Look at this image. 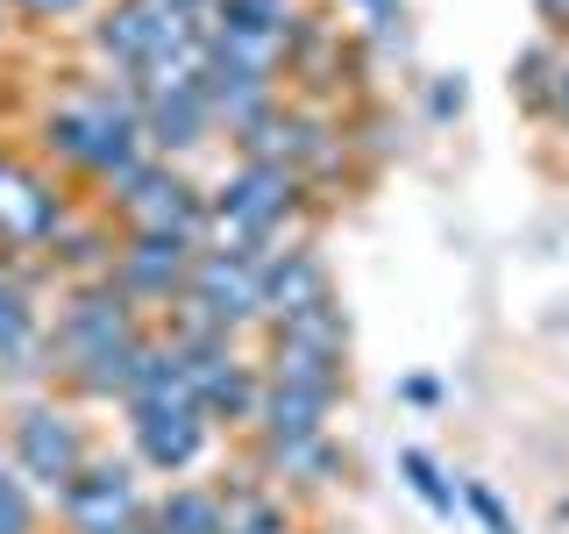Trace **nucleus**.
<instances>
[{
  "instance_id": "1",
  "label": "nucleus",
  "mask_w": 569,
  "mask_h": 534,
  "mask_svg": "<svg viewBox=\"0 0 569 534\" xmlns=\"http://www.w3.org/2000/svg\"><path fill=\"white\" fill-rule=\"evenodd\" d=\"M150 343H157V320L114 278L58 285V307H50V392H64L79 406H121Z\"/></svg>"
},
{
  "instance_id": "2",
  "label": "nucleus",
  "mask_w": 569,
  "mask_h": 534,
  "mask_svg": "<svg viewBox=\"0 0 569 534\" xmlns=\"http://www.w3.org/2000/svg\"><path fill=\"white\" fill-rule=\"evenodd\" d=\"M36 150H43L50 171L79 178V186L107 192L121 171H136L150 150V136H142V93L129 79H114V71H100V79H79L71 93H58L36 115Z\"/></svg>"
},
{
  "instance_id": "3",
  "label": "nucleus",
  "mask_w": 569,
  "mask_h": 534,
  "mask_svg": "<svg viewBox=\"0 0 569 534\" xmlns=\"http://www.w3.org/2000/svg\"><path fill=\"white\" fill-rule=\"evenodd\" d=\"M307 178L292 165H263V157H236L221 178L207 186V221L213 243L228 249H271L284 236H299L307 221Z\"/></svg>"
},
{
  "instance_id": "4",
  "label": "nucleus",
  "mask_w": 569,
  "mask_h": 534,
  "mask_svg": "<svg viewBox=\"0 0 569 534\" xmlns=\"http://www.w3.org/2000/svg\"><path fill=\"white\" fill-rule=\"evenodd\" d=\"M93 207L121 236H186V243H213L207 221V186H192L186 165H164V157H142L136 171H121L107 192H93Z\"/></svg>"
},
{
  "instance_id": "5",
  "label": "nucleus",
  "mask_w": 569,
  "mask_h": 534,
  "mask_svg": "<svg viewBox=\"0 0 569 534\" xmlns=\"http://www.w3.org/2000/svg\"><path fill=\"white\" fill-rule=\"evenodd\" d=\"M8 456L43 498H58L71 477L100 456V442H93V427H86L79 399H64V392H29L8 414Z\"/></svg>"
},
{
  "instance_id": "6",
  "label": "nucleus",
  "mask_w": 569,
  "mask_h": 534,
  "mask_svg": "<svg viewBox=\"0 0 569 534\" xmlns=\"http://www.w3.org/2000/svg\"><path fill=\"white\" fill-rule=\"evenodd\" d=\"M171 328H213V335H263V249H228L207 243L186 278V299L164 314Z\"/></svg>"
},
{
  "instance_id": "7",
  "label": "nucleus",
  "mask_w": 569,
  "mask_h": 534,
  "mask_svg": "<svg viewBox=\"0 0 569 534\" xmlns=\"http://www.w3.org/2000/svg\"><path fill=\"white\" fill-rule=\"evenodd\" d=\"M263 378L342 399L349 392V314H342V299H320V307L263 328Z\"/></svg>"
},
{
  "instance_id": "8",
  "label": "nucleus",
  "mask_w": 569,
  "mask_h": 534,
  "mask_svg": "<svg viewBox=\"0 0 569 534\" xmlns=\"http://www.w3.org/2000/svg\"><path fill=\"white\" fill-rule=\"evenodd\" d=\"M86 200L64 186V171L36 165V157L0 142V257H43L71 228Z\"/></svg>"
},
{
  "instance_id": "9",
  "label": "nucleus",
  "mask_w": 569,
  "mask_h": 534,
  "mask_svg": "<svg viewBox=\"0 0 569 534\" xmlns=\"http://www.w3.org/2000/svg\"><path fill=\"white\" fill-rule=\"evenodd\" d=\"M43 257H0V385H50V307Z\"/></svg>"
},
{
  "instance_id": "10",
  "label": "nucleus",
  "mask_w": 569,
  "mask_h": 534,
  "mask_svg": "<svg viewBox=\"0 0 569 534\" xmlns=\"http://www.w3.org/2000/svg\"><path fill=\"white\" fill-rule=\"evenodd\" d=\"M142 463L136 456H93L71 485L50 498V513H58V527L64 534H114V527H129V521H150V485H142Z\"/></svg>"
},
{
  "instance_id": "11",
  "label": "nucleus",
  "mask_w": 569,
  "mask_h": 534,
  "mask_svg": "<svg viewBox=\"0 0 569 534\" xmlns=\"http://www.w3.org/2000/svg\"><path fill=\"white\" fill-rule=\"evenodd\" d=\"M121 427H129V456L150 477H186L221 442V427H213L200 399H136L121 406Z\"/></svg>"
},
{
  "instance_id": "12",
  "label": "nucleus",
  "mask_w": 569,
  "mask_h": 534,
  "mask_svg": "<svg viewBox=\"0 0 569 534\" xmlns=\"http://www.w3.org/2000/svg\"><path fill=\"white\" fill-rule=\"evenodd\" d=\"M192 264H200V243H186V236H121V257H114L107 278H114L150 320H164L178 299H186Z\"/></svg>"
},
{
  "instance_id": "13",
  "label": "nucleus",
  "mask_w": 569,
  "mask_h": 534,
  "mask_svg": "<svg viewBox=\"0 0 569 534\" xmlns=\"http://www.w3.org/2000/svg\"><path fill=\"white\" fill-rule=\"evenodd\" d=\"M142 136H150V150L164 157V165H192L200 150H213L221 121H213L207 79H192V86H157V93H142Z\"/></svg>"
},
{
  "instance_id": "14",
  "label": "nucleus",
  "mask_w": 569,
  "mask_h": 534,
  "mask_svg": "<svg viewBox=\"0 0 569 534\" xmlns=\"http://www.w3.org/2000/svg\"><path fill=\"white\" fill-rule=\"evenodd\" d=\"M320 299H335V278H328V257H320L313 236H284L263 249V328L320 307Z\"/></svg>"
},
{
  "instance_id": "15",
  "label": "nucleus",
  "mask_w": 569,
  "mask_h": 534,
  "mask_svg": "<svg viewBox=\"0 0 569 534\" xmlns=\"http://www.w3.org/2000/svg\"><path fill=\"white\" fill-rule=\"evenodd\" d=\"M207 100H213V121H221L228 142L257 136L263 121L284 107V79H263L249 65H228V58H207Z\"/></svg>"
},
{
  "instance_id": "16",
  "label": "nucleus",
  "mask_w": 569,
  "mask_h": 534,
  "mask_svg": "<svg viewBox=\"0 0 569 534\" xmlns=\"http://www.w3.org/2000/svg\"><path fill=\"white\" fill-rule=\"evenodd\" d=\"M114 257H121V228L107 221L93 200H86L79 214H71L64 236L43 249V271L58 278V285H86V278H107V271H114Z\"/></svg>"
},
{
  "instance_id": "17",
  "label": "nucleus",
  "mask_w": 569,
  "mask_h": 534,
  "mask_svg": "<svg viewBox=\"0 0 569 534\" xmlns=\"http://www.w3.org/2000/svg\"><path fill=\"white\" fill-rule=\"evenodd\" d=\"M157 534H228V498L213 477H171L150 506Z\"/></svg>"
},
{
  "instance_id": "18",
  "label": "nucleus",
  "mask_w": 569,
  "mask_h": 534,
  "mask_svg": "<svg viewBox=\"0 0 569 534\" xmlns=\"http://www.w3.org/2000/svg\"><path fill=\"white\" fill-rule=\"evenodd\" d=\"M299 14H307V8H292V0H213L207 29L263 36V43H284V50H292V29H299Z\"/></svg>"
},
{
  "instance_id": "19",
  "label": "nucleus",
  "mask_w": 569,
  "mask_h": 534,
  "mask_svg": "<svg viewBox=\"0 0 569 534\" xmlns=\"http://www.w3.org/2000/svg\"><path fill=\"white\" fill-rule=\"evenodd\" d=\"M399 477H406V492H413L420 506L435 513V521H456V513H462V485H456V477L441 471L427 449H413V442L399 449Z\"/></svg>"
},
{
  "instance_id": "20",
  "label": "nucleus",
  "mask_w": 569,
  "mask_h": 534,
  "mask_svg": "<svg viewBox=\"0 0 569 534\" xmlns=\"http://www.w3.org/2000/svg\"><path fill=\"white\" fill-rule=\"evenodd\" d=\"M556 71H562V50H556V36L527 43L520 58H512V93H520V107H533V115H548V100H556Z\"/></svg>"
},
{
  "instance_id": "21",
  "label": "nucleus",
  "mask_w": 569,
  "mask_h": 534,
  "mask_svg": "<svg viewBox=\"0 0 569 534\" xmlns=\"http://www.w3.org/2000/svg\"><path fill=\"white\" fill-rule=\"evenodd\" d=\"M50 498L14 471V456H0V534H43Z\"/></svg>"
},
{
  "instance_id": "22",
  "label": "nucleus",
  "mask_w": 569,
  "mask_h": 534,
  "mask_svg": "<svg viewBox=\"0 0 569 534\" xmlns=\"http://www.w3.org/2000/svg\"><path fill=\"white\" fill-rule=\"evenodd\" d=\"M456 485H462V513H477V527H485V534H520V521L506 513V498H498L485 477H456Z\"/></svg>"
},
{
  "instance_id": "23",
  "label": "nucleus",
  "mask_w": 569,
  "mask_h": 534,
  "mask_svg": "<svg viewBox=\"0 0 569 534\" xmlns=\"http://www.w3.org/2000/svg\"><path fill=\"white\" fill-rule=\"evenodd\" d=\"M8 14H22V22H64V14H79L86 0H0Z\"/></svg>"
},
{
  "instance_id": "24",
  "label": "nucleus",
  "mask_w": 569,
  "mask_h": 534,
  "mask_svg": "<svg viewBox=\"0 0 569 534\" xmlns=\"http://www.w3.org/2000/svg\"><path fill=\"white\" fill-rule=\"evenodd\" d=\"M462 100H470V86H462V79H435V86H427V115H435V121H456Z\"/></svg>"
},
{
  "instance_id": "25",
  "label": "nucleus",
  "mask_w": 569,
  "mask_h": 534,
  "mask_svg": "<svg viewBox=\"0 0 569 534\" xmlns=\"http://www.w3.org/2000/svg\"><path fill=\"white\" fill-rule=\"evenodd\" d=\"M548 121L569 136V50H562V71H556V100H548Z\"/></svg>"
},
{
  "instance_id": "26",
  "label": "nucleus",
  "mask_w": 569,
  "mask_h": 534,
  "mask_svg": "<svg viewBox=\"0 0 569 534\" xmlns=\"http://www.w3.org/2000/svg\"><path fill=\"white\" fill-rule=\"evenodd\" d=\"M533 14H541L548 36H569V0H533Z\"/></svg>"
},
{
  "instance_id": "27",
  "label": "nucleus",
  "mask_w": 569,
  "mask_h": 534,
  "mask_svg": "<svg viewBox=\"0 0 569 534\" xmlns=\"http://www.w3.org/2000/svg\"><path fill=\"white\" fill-rule=\"evenodd\" d=\"M399 399H406V406H441V385H435V378H406Z\"/></svg>"
},
{
  "instance_id": "28",
  "label": "nucleus",
  "mask_w": 569,
  "mask_h": 534,
  "mask_svg": "<svg viewBox=\"0 0 569 534\" xmlns=\"http://www.w3.org/2000/svg\"><path fill=\"white\" fill-rule=\"evenodd\" d=\"M356 8H370L378 22H391V14H399V0H356Z\"/></svg>"
},
{
  "instance_id": "29",
  "label": "nucleus",
  "mask_w": 569,
  "mask_h": 534,
  "mask_svg": "<svg viewBox=\"0 0 569 534\" xmlns=\"http://www.w3.org/2000/svg\"><path fill=\"white\" fill-rule=\"evenodd\" d=\"M164 8H178V14H213V0H164Z\"/></svg>"
},
{
  "instance_id": "30",
  "label": "nucleus",
  "mask_w": 569,
  "mask_h": 534,
  "mask_svg": "<svg viewBox=\"0 0 569 534\" xmlns=\"http://www.w3.org/2000/svg\"><path fill=\"white\" fill-rule=\"evenodd\" d=\"M114 534H157V527L150 521H129V527H114Z\"/></svg>"
},
{
  "instance_id": "31",
  "label": "nucleus",
  "mask_w": 569,
  "mask_h": 534,
  "mask_svg": "<svg viewBox=\"0 0 569 534\" xmlns=\"http://www.w3.org/2000/svg\"><path fill=\"white\" fill-rule=\"evenodd\" d=\"M0 36H8V8H0Z\"/></svg>"
},
{
  "instance_id": "32",
  "label": "nucleus",
  "mask_w": 569,
  "mask_h": 534,
  "mask_svg": "<svg viewBox=\"0 0 569 534\" xmlns=\"http://www.w3.org/2000/svg\"><path fill=\"white\" fill-rule=\"evenodd\" d=\"M307 534H320V527H307Z\"/></svg>"
}]
</instances>
